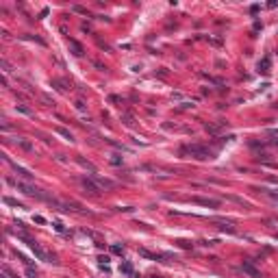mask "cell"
I'll use <instances>...</instances> for the list:
<instances>
[{
	"instance_id": "6da1fadb",
	"label": "cell",
	"mask_w": 278,
	"mask_h": 278,
	"mask_svg": "<svg viewBox=\"0 0 278 278\" xmlns=\"http://www.w3.org/2000/svg\"><path fill=\"white\" fill-rule=\"evenodd\" d=\"M9 183L15 187L17 191H22V193H26V196H31V198H42V200H50L48 196H44L39 189H35L33 185H28V183H22V181H15V178H9ZM52 202V200H50Z\"/></svg>"
},
{
	"instance_id": "7a4b0ae2",
	"label": "cell",
	"mask_w": 278,
	"mask_h": 278,
	"mask_svg": "<svg viewBox=\"0 0 278 278\" xmlns=\"http://www.w3.org/2000/svg\"><path fill=\"white\" fill-rule=\"evenodd\" d=\"M181 152H183V154H189V156H193V159H198V161H204V159H211V156H213V152H211L209 148L198 146V143H193V146H185Z\"/></svg>"
},
{
	"instance_id": "3957f363",
	"label": "cell",
	"mask_w": 278,
	"mask_h": 278,
	"mask_svg": "<svg viewBox=\"0 0 278 278\" xmlns=\"http://www.w3.org/2000/svg\"><path fill=\"white\" fill-rule=\"evenodd\" d=\"M241 270H243V274H248L250 278H263L261 276V270H256L252 261H243L241 263Z\"/></svg>"
},
{
	"instance_id": "277c9868",
	"label": "cell",
	"mask_w": 278,
	"mask_h": 278,
	"mask_svg": "<svg viewBox=\"0 0 278 278\" xmlns=\"http://www.w3.org/2000/svg\"><path fill=\"white\" fill-rule=\"evenodd\" d=\"M191 202H196V204H200V206H211V209H217V206H220V202H217V200L200 198V196H193V198H191Z\"/></svg>"
},
{
	"instance_id": "5b68a950",
	"label": "cell",
	"mask_w": 278,
	"mask_h": 278,
	"mask_svg": "<svg viewBox=\"0 0 278 278\" xmlns=\"http://www.w3.org/2000/svg\"><path fill=\"white\" fill-rule=\"evenodd\" d=\"M81 183H83V187H85L89 193H93V196H98V193H100V185H98V183H93L92 178H83Z\"/></svg>"
},
{
	"instance_id": "8992f818",
	"label": "cell",
	"mask_w": 278,
	"mask_h": 278,
	"mask_svg": "<svg viewBox=\"0 0 278 278\" xmlns=\"http://www.w3.org/2000/svg\"><path fill=\"white\" fill-rule=\"evenodd\" d=\"M67 48L72 50V54H74V57H83V52H85V48L81 46L76 39H67Z\"/></svg>"
},
{
	"instance_id": "52a82bcc",
	"label": "cell",
	"mask_w": 278,
	"mask_h": 278,
	"mask_svg": "<svg viewBox=\"0 0 278 278\" xmlns=\"http://www.w3.org/2000/svg\"><path fill=\"white\" fill-rule=\"evenodd\" d=\"M13 165V170H15V174L20 176V178H24V181H33V174L28 172V170H24V167H20L17 163H11Z\"/></svg>"
},
{
	"instance_id": "ba28073f",
	"label": "cell",
	"mask_w": 278,
	"mask_h": 278,
	"mask_svg": "<svg viewBox=\"0 0 278 278\" xmlns=\"http://www.w3.org/2000/svg\"><path fill=\"white\" fill-rule=\"evenodd\" d=\"M96 183L100 185V189H102V187H104V189H113V187H115L113 181H107V178H100V176H96Z\"/></svg>"
},
{
	"instance_id": "9c48e42d",
	"label": "cell",
	"mask_w": 278,
	"mask_h": 278,
	"mask_svg": "<svg viewBox=\"0 0 278 278\" xmlns=\"http://www.w3.org/2000/svg\"><path fill=\"white\" fill-rule=\"evenodd\" d=\"M270 65H272V61H270V57H265L263 61H259V70H261V72H265V74L270 72Z\"/></svg>"
},
{
	"instance_id": "30bf717a",
	"label": "cell",
	"mask_w": 278,
	"mask_h": 278,
	"mask_svg": "<svg viewBox=\"0 0 278 278\" xmlns=\"http://www.w3.org/2000/svg\"><path fill=\"white\" fill-rule=\"evenodd\" d=\"M120 272H122V274H126V276H135V274H133V265H131V263H122Z\"/></svg>"
},
{
	"instance_id": "8fae6325",
	"label": "cell",
	"mask_w": 278,
	"mask_h": 278,
	"mask_svg": "<svg viewBox=\"0 0 278 278\" xmlns=\"http://www.w3.org/2000/svg\"><path fill=\"white\" fill-rule=\"evenodd\" d=\"M2 202H4V204H9V206H17V209H22V204H20L17 200L9 198V196H4V198H2Z\"/></svg>"
},
{
	"instance_id": "7c38bea8",
	"label": "cell",
	"mask_w": 278,
	"mask_h": 278,
	"mask_svg": "<svg viewBox=\"0 0 278 278\" xmlns=\"http://www.w3.org/2000/svg\"><path fill=\"white\" fill-rule=\"evenodd\" d=\"M57 133H59V135H61V137H65V139H70V141H72V133H70V131H65V128H61V126H59V128H57Z\"/></svg>"
},
{
	"instance_id": "4fadbf2b",
	"label": "cell",
	"mask_w": 278,
	"mask_h": 278,
	"mask_svg": "<svg viewBox=\"0 0 278 278\" xmlns=\"http://www.w3.org/2000/svg\"><path fill=\"white\" fill-rule=\"evenodd\" d=\"M15 109H17V111H20V113H24V115H33V111H31V109H26V107H24V104H17V107H15Z\"/></svg>"
},
{
	"instance_id": "5bb4252c",
	"label": "cell",
	"mask_w": 278,
	"mask_h": 278,
	"mask_svg": "<svg viewBox=\"0 0 278 278\" xmlns=\"http://www.w3.org/2000/svg\"><path fill=\"white\" fill-rule=\"evenodd\" d=\"M72 11H76V13H83V15H89V11H87L85 7H78V4H76V7H72Z\"/></svg>"
},
{
	"instance_id": "9a60e30c",
	"label": "cell",
	"mask_w": 278,
	"mask_h": 278,
	"mask_svg": "<svg viewBox=\"0 0 278 278\" xmlns=\"http://www.w3.org/2000/svg\"><path fill=\"white\" fill-rule=\"evenodd\" d=\"M17 141H20V146H22L24 150H33V146H31V143H28L26 139H17Z\"/></svg>"
},
{
	"instance_id": "2e32d148",
	"label": "cell",
	"mask_w": 278,
	"mask_h": 278,
	"mask_svg": "<svg viewBox=\"0 0 278 278\" xmlns=\"http://www.w3.org/2000/svg\"><path fill=\"white\" fill-rule=\"evenodd\" d=\"M26 278H37V272L33 267H26Z\"/></svg>"
},
{
	"instance_id": "e0dca14e",
	"label": "cell",
	"mask_w": 278,
	"mask_h": 278,
	"mask_svg": "<svg viewBox=\"0 0 278 278\" xmlns=\"http://www.w3.org/2000/svg\"><path fill=\"white\" fill-rule=\"evenodd\" d=\"M111 252H113V254H122L124 248H122V246H111Z\"/></svg>"
},
{
	"instance_id": "ac0fdd59",
	"label": "cell",
	"mask_w": 278,
	"mask_h": 278,
	"mask_svg": "<svg viewBox=\"0 0 278 278\" xmlns=\"http://www.w3.org/2000/svg\"><path fill=\"white\" fill-rule=\"evenodd\" d=\"M270 137H272V141L278 146V131H270Z\"/></svg>"
},
{
	"instance_id": "d6986e66",
	"label": "cell",
	"mask_w": 278,
	"mask_h": 278,
	"mask_svg": "<svg viewBox=\"0 0 278 278\" xmlns=\"http://www.w3.org/2000/svg\"><path fill=\"white\" fill-rule=\"evenodd\" d=\"M52 226H54V231H57V232H65V228H63V224H59V222H54Z\"/></svg>"
},
{
	"instance_id": "ffe728a7",
	"label": "cell",
	"mask_w": 278,
	"mask_h": 278,
	"mask_svg": "<svg viewBox=\"0 0 278 278\" xmlns=\"http://www.w3.org/2000/svg\"><path fill=\"white\" fill-rule=\"evenodd\" d=\"M0 65H2V67H4V72H11V65H9V63H7V61H4V59H2V61H0Z\"/></svg>"
},
{
	"instance_id": "44dd1931",
	"label": "cell",
	"mask_w": 278,
	"mask_h": 278,
	"mask_svg": "<svg viewBox=\"0 0 278 278\" xmlns=\"http://www.w3.org/2000/svg\"><path fill=\"white\" fill-rule=\"evenodd\" d=\"M76 109H78V111H85V102H83V100H76Z\"/></svg>"
},
{
	"instance_id": "7402d4cb",
	"label": "cell",
	"mask_w": 278,
	"mask_h": 278,
	"mask_svg": "<svg viewBox=\"0 0 278 278\" xmlns=\"http://www.w3.org/2000/svg\"><path fill=\"white\" fill-rule=\"evenodd\" d=\"M124 124H128V126H133L135 122H133V117H131V115H124Z\"/></svg>"
},
{
	"instance_id": "603a6c76",
	"label": "cell",
	"mask_w": 278,
	"mask_h": 278,
	"mask_svg": "<svg viewBox=\"0 0 278 278\" xmlns=\"http://www.w3.org/2000/svg\"><path fill=\"white\" fill-rule=\"evenodd\" d=\"M111 163H113V165H120V163H122V159H117V156H113V159H111Z\"/></svg>"
},
{
	"instance_id": "cb8c5ba5",
	"label": "cell",
	"mask_w": 278,
	"mask_h": 278,
	"mask_svg": "<svg viewBox=\"0 0 278 278\" xmlns=\"http://www.w3.org/2000/svg\"><path fill=\"white\" fill-rule=\"evenodd\" d=\"M35 222H37V224H44V222H46V220H44V217H42V215H35Z\"/></svg>"
},
{
	"instance_id": "d4e9b609",
	"label": "cell",
	"mask_w": 278,
	"mask_h": 278,
	"mask_svg": "<svg viewBox=\"0 0 278 278\" xmlns=\"http://www.w3.org/2000/svg\"><path fill=\"white\" fill-rule=\"evenodd\" d=\"M276 237H278V232H276Z\"/></svg>"
},
{
	"instance_id": "484cf974",
	"label": "cell",
	"mask_w": 278,
	"mask_h": 278,
	"mask_svg": "<svg viewBox=\"0 0 278 278\" xmlns=\"http://www.w3.org/2000/svg\"><path fill=\"white\" fill-rule=\"evenodd\" d=\"M154 278H159V276H154Z\"/></svg>"
}]
</instances>
